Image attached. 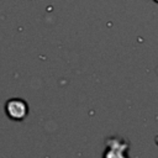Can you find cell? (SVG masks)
I'll list each match as a JSON object with an SVG mask.
<instances>
[{"mask_svg": "<svg viewBox=\"0 0 158 158\" xmlns=\"http://www.w3.org/2000/svg\"><path fill=\"white\" fill-rule=\"evenodd\" d=\"M128 143L120 137L106 139V149L102 158H128Z\"/></svg>", "mask_w": 158, "mask_h": 158, "instance_id": "obj_1", "label": "cell"}, {"mask_svg": "<svg viewBox=\"0 0 158 158\" xmlns=\"http://www.w3.org/2000/svg\"><path fill=\"white\" fill-rule=\"evenodd\" d=\"M5 112H6L9 118L16 120V121H21L28 114L27 102L25 100H22V99H19V98L9 99L6 101V104H5Z\"/></svg>", "mask_w": 158, "mask_h": 158, "instance_id": "obj_2", "label": "cell"}]
</instances>
